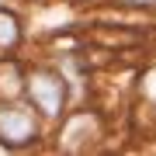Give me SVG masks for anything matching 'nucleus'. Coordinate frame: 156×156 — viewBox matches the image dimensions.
<instances>
[{"label": "nucleus", "instance_id": "1", "mask_svg": "<svg viewBox=\"0 0 156 156\" xmlns=\"http://www.w3.org/2000/svg\"><path fill=\"white\" fill-rule=\"evenodd\" d=\"M28 90H31V97H35V104L42 108L45 115H59V108H62V94H66V87H62V80L56 76V73H31L28 76Z\"/></svg>", "mask_w": 156, "mask_h": 156}, {"label": "nucleus", "instance_id": "2", "mask_svg": "<svg viewBox=\"0 0 156 156\" xmlns=\"http://www.w3.org/2000/svg\"><path fill=\"white\" fill-rule=\"evenodd\" d=\"M31 135H35V115L28 108H4L0 111V139L31 142Z\"/></svg>", "mask_w": 156, "mask_h": 156}, {"label": "nucleus", "instance_id": "3", "mask_svg": "<svg viewBox=\"0 0 156 156\" xmlns=\"http://www.w3.org/2000/svg\"><path fill=\"white\" fill-rule=\"evenodd\" d=\"M17 42V21L11 14H0V45H14Z\"/></svg>", "mask_w": 156, "mask_h": 156}, {"label": "nucleus", "instance_id": "4", "mask_svg": "<svg viewBox=\"0 0 156 156\" xmlns=\"http://www.w3.org/2000/svg\"><path fill=\"white\" fill-rule=\"evenodd\" d=\"M146 94H153V97H156V69L146 76Z\"/></svg>", "mask_w": 156, "mask_h": 156}, {"label": "nucleus", "instance_id": "5", "mask_svg": "<svg viewBox=\"0 0 156 156\" xmlns=\"http://www.w3.org/2000/svg\"><path fill=\"white\" fill-rule=\"evenodd\" d=\"M139 4H153V0H139Z\"/></svg>", "mask_w": 156, "mask_h": 156}]
</instances>
